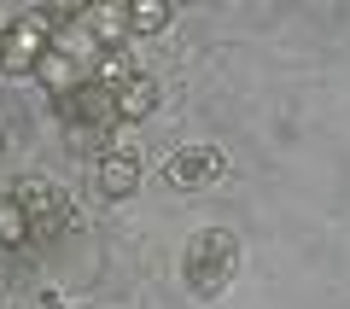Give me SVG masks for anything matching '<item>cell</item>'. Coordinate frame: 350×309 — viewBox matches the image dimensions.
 Masks as SVG:
<instances>
[{
    "mask_svg": "<svg viewBox=\"0 0 350 309\" xmlns=\"http://www.w3.org/2000/svg\"><path fill=\"white\" fill-rule=\"evenodd\" d=\"M36 82L47 88L53 99L70 94V88H76V59H70L64 47H47V53H41V64H36Z\"/></svg>",
    "mask_w": 350,
    "mask_h": 309,
    "instance_id": "ba28073f",
    "label": "cell"
},
{
    "mask_svg": "<svg viewBox=\"0 0 350 309\" xmlns=\"http://www.w3.org/2000/svg\"><path fill=\"white\" fill-rule=\"evenodd\" d=\"M94 181H100L105 198H129V193L140 187V152H129V146H105L100 163H94Z\"/></svg>",
    "mask_w": 350,
    "mask_h": 309,
    "instance_id": "5b68a950",
    "label": "cell"
},
{
    "mask_svg": "<svg viewBox=\"0 0 350 309\" xmlns=\"http://www.w3.org/2000/svg\"><path fill=\"white\" fill-rule=\"evenodd\" d=\"M158 111V76H129L123 88H117V123H140V117Z\"/></svg>",
    "mask_w": 350,
    "mask_h": 309,
    "instance_id": "52a82bcc",
    "label": "cell"
},
{
    "mask_svg": "<svg viewBox=\"0 0 350 309\" xmlns=\"http://www.w3.org/2000/svg\"><path fill=\"white\" fill-rule=\"evenodd\" d=\"M158 29H170V6H163V0L129 6V36H158Z\"/></svg>",
    "mask_w": 350,
    "mask_h": 309,
    "instance_id": "9c48e42d",
    "label": "cell"
},
{
    "mask_svg": "<svg viewBox=\"0 0 350 309\" xmlns=\"http://www.w3.org/2000/svg\"><path fill=\"white\" fill-rule=\"evenodd\" d=\"M234 269H239V239L228 234V228H204L187 245V257H181V274H187V286L199 297H216L234 280Z\"/></svg>",
    "mask_w": 350,
    "mask_h": 309,
    "instance_id": "6da1fadb",
    "label": "cell"
},
{
    "mask_svg": "<svg viewBox=\"0 0 350 309\" xmlns=\"http://www.w3.org/2000/svg\"><path fill=\"white\" fill-rule=\"evenodd\" d=\"M12 198L24 204V216H29V239H53L64 222H70V204H64V193L53 181H24Z\"/></svg>",
    "mask_w": 350,
    "mask_h": 309,
    "instance_id": "277c9868",
    "label": "cell"
},
{
    "mask_svg": "<svg viewBox=\"0 0 350 309\" xmlns=\"http://www.w3.org/2000/svg\"><path fill=\"white\" fill-rule=\"evenodd\" d=\"M82 36L94 41L100 53H117V47H129V6H88L82 18Z\"/></svg>",
    "mask_w": 350,
    "mask_h": 309,
    "instance_id": "8992f818",
    "label": "cell"
},
{
    "mask_svg": "<svg viewBox=\"0 0 350 309\" xmlns=\"http://www.w3.org/2000/svg\"><path fill=\"white\" fill-rule=\"evenodd\" d=\"M47 47H53V29L41 24V12L12 18V24L0 29V70L6 76H36V64H41Z\"/></svg>",
    "mask_w": 350,
    "mask_h": 309,
    "instance_id": "7a4b0ae2",
    "label": "cell"
},
{
    "mask_svg": "<svg viewBox=\"0 0 350 309\" xmlns=\"http://www.w3.org/2000/svg\"><path fill=\"white\" fill-rule=\"evenodd\" d=\"M29 239V216L18 198H0V245H24Z\"/></svg>",
    "mask_w": 350,
    "mask_h": 309,
    "instance_id": "30bf717a",
    "label": "cell"
},
{
    "mask_svg": "<svg viewBox=\"0 0 350 309\" xmlns=\"http://www.w3.org/2000/svg\"><path fill=\"white\" fill-rule=\"evenodd\" d=\"M228 175V158L216 146H181L170 163H163V181L181 187V193H204V187H216Z\"/></svg>",
    "mask_w": 350,
    "mask_h": 309,
    "instance_id": "3957f363",
    "label": "cell"
},
{
    "mask_svg": "<svg viewBox=\"0 0 350 309\" xmlns=\"http://www.w3.org/2000/svg\"><path fill=\"white\" fill-rule=\"evenodd\" d=\"M129 76H140V70H135V59H129V47H117V53H105V59H100V76H94V82H105V88H123Z\"/></svg>",
    "mask_w": 350,
    "mask_h": 309,
    "instance_id": "8fae6325",
    "label": "cell"
},
{
    "mask_svg": "<svg viewBox=\"0 0 350 309\" xmlns=\"http://www.w3.org/2000/svg\"><path fill=\"white\" fill-rule=\"evenodd\" d=\"M41 309H64V304H59V292H41Z\"/></svg>",
    "mask_w": 350,
    "mask_h": 309,
    "instance_id": "7c38bea8",
    "label": "cell"
}]
</instances>
